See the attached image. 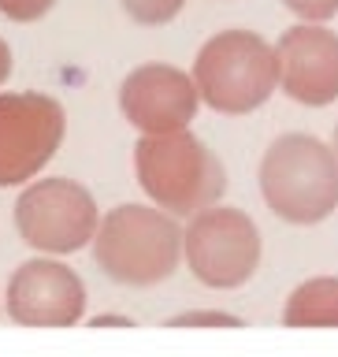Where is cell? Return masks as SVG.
<instances>
[{"instance_id": "6da1fadb", "label": "cell", "mask_w": 338, "mask_h": 357, "mask_svg": "<svg viewBox=\"0 0 338 357\" xmlns=\"http://www.w3.org/2000/svg\"><path fill=\"white\" fill-rule=\"evenodd\" d=\"M183 227L164 208L119 205L93 234V261L123 287H153L178 268Z\"/></svg>"}, {"instance_id": "7a4b0ae2", "label": "cell", "mask_w": 338, "mask_h": 357, "mask_svg": "<svg viewBox=\"0 0 338 357\" xmlns=\"http://www.w3.org/2000/svg\"><path fill=\"white\" fill-rule=\"evenodd\" d=\"M134 172L141 190L167 216H190L216 205L223 194V164L197 134H156L134 145Z\"/></svg>"}, {"instance_id": "3957f363", "label": "cell", "mask_w": 338, "mask_h": 357, "mask_svg": "<svg viewBox=\"0 0 338 357\" xmlns=\"http://www.w3.org/2000/svg\"><path fill=\"white\" fill-rule=\"evenodd\" d=\"M197 97L223 116L261 108L279 86L275 49L253 30H220L194 60Z\"/></svg>"}, {"instance_id": "277c9868", "label": "cell", "mask_w": 338, "mask_h": 357, "mask_svg": "<svg viewBox=\"0 0 338 357\" xmlns=\"http://www.w3.org/2000/svg\"><path fill=\"white\" fill-rule=\"evenodd\" d=\"M261 194L286 223H316L338 205V160L309 134L272 142L261 160Z\"/></svg>"}, {"instance_id": "5b68a950", "label": "cell", "mask_w": 338, "mask_h": 357, "mask_svg": "<svg viewBox=\"0 0 338 357\" xmlns=\"http://www.w3.org/2000/svg\"><path fill=\"white\" fill-rule=\"evenodd\" d=\"M183 257L205 287H242L261 264V231L242 208L212 205L183 231Z\"/></svg>"}, {"instance_id": "8992f818", "label": "cell", "mask_w": 338, "mask_h": 357, "mask_svg": "<svg viewBox=\"0 0 338 357\" xmlns=\"http://www.w3.org/2000/svg\"><path fill=\"white\" fill-rule=\"evenodd\" d=\"M15 227L22 242L41 253H75L93 242L100 227L93 194L75 178H38L15 201Z\"/></svg>"}, {"instance_id": "52a82bcc", "label": "cell", "mask_w": 338, "mask_h": 357, "mask_svg": "<svg viewBox=\"0 0 338 357\" xmlns=\"http://www.w3.org/2000/svg\"><path fill=\"white\" fill-rule=\"evenodd\" d=\"M67 130L63 105L45 93H0V186L33 178Z\"/></svg>"}, {"instance_id": "ba28073f", "label": "cell", "mask_w": 338, "mask_h": 357, "mask_svg": "<svg viewBox=\"0 0 338 357\" xmlns=\"http://www.w3.org/2000/svg\"><path fill=\"white\" fill-rule=\"evenodd\" d=\"M4 305L22 328H71L86 312V287L75 268L52 257H33L11 272Z\"/></svg>"}, {"instance_id": "9c48e42d", "label": "cell", "mask_w": 338, "mask_h": 357, "mask_svg": "<svg viewBox=\"0 0 338 357\" xmlns=\"http://www.w3.org/2000/svg\"><path fill=\"white\" fill-rule=\"evenodd\" d=\"M197 86L194 75L178 71L171 63H145L123 78L119 108L130 127L141 130V138L156 134H178L197 116Z\"/></svg>"}, {"instance_id": "30bf717a", "label": "cell", "mask_w": 338, "mask_h": 357, "mask_svg": "<svg viewBox=\"0 0 338 357\" xmlns=\"http://www.w3.org/2000/svg\"><path fill=\"white\" fill-rule=\"evenodd\" d=\"M279 86L301 105H328L338 97V38L320 26H294L275 45Z\"/></svg>"}, {"instance_id": "8fae6325", "label": "cell", "mask_w": 338, "mask_h": 357, "mask_svg": "<svg viewBox=\"0 0 338 357\" xmlns=\"http://www.w3.org/2000/svg\"><path fill=\"white\" fill-rule=\"evenodd\" d=\"M286 328H338V279H309L286 298Z\"/></svg>"}, {"instance_id": "7c38bea8", "label": "cell", "mask_w": 338, "mask_h": 357, "mask_svg": "<svg viewBox=\"0 0 338 357\" xmlns=\"http://www.w3.org/2000/svg\"><path fill=\"white\" fill-rule=\"evenodd\" d=\"M186 0H123L127 15L141 26H160V22H171L178 11H183Z\"/></svg>"}, {"instance_id": "4fadbf2b", "label": "cell", "mask_w": 338, "mask_h": 357, "mask_svg": "<svg viewBox=\"0 0 338 357\" xmlns=\"http://www.w3.org/2000/svg\"><path fill=\"white\" fill-rule=\"evenodd\" d=\"M167 328H242L238 317L231 312H208V309H194V312H178L167 320Z\"/></svg>"}, {"instance_id": "5bb4252c", "label": "cell", "mask_w": 338, "mask_h": 357, "mask_svg": "<svg viewBox=\"0 0 338 357\" xmlns=\"http://www.w3.org/2000/svg\"><path fill=\"white\" fill-rule=\"evenodd\" d=\"M56 0H0V15L15 19V22H33L45 11H52Z\"/></svg>"}, {"instance_id": "9a60e30c", "label": "cell", "mask_w": 338, "mask_h": 357, "mask_svg": "<svg viewBox=\"0 0 338 357\" xmlns=\"http://www.w3.org/2000/svg\"><path fill=\"white\" fill-rule=\"evenodd\" d=\"M283 4L301 19H328L338 11V0H283Z\"/></svg>"}, {"instance_id": "2e32d148", "label": "cell", "mask_w": 338, "mask_h": 357, "mask_svg": "<svg viewBox=\"0 0 338 357\" xmlns=\"http://www.w3.org/2000/svg\"><path fill=\"white\" fill-rule=\"evenodd\" d=\"M11 75V49L4 45V38H0V82Z\"/></svg>"}, {"instance_id": "e0dca14e", "label": "cell", "mask_w": 338, "mask_h": 357, "mask_svg": "<svg viewBox=\"0 0 338 357\" xmlns=\"http://www.w3.org/2000/svg\"><path fill=\"white\" fill-rule=\"evenodd\" d=\"M108 324H119V328H130V320H127V317H97V320H93V328H108Z\"/></svg>"}, {"instance_id": "ac0fdd59", "label": "cell", "mask_w": 338, "mask_h": 357, "mask_svg": "<svg viewBox=\"0 0 338 357\" xmlns=\"http://www.w3.org/2000/svg\"><path fill=\"white\" fill-rule=\"evenodd\" d=\"M335 149H338V130H335Z\"/></svg>"}]
</instances>
